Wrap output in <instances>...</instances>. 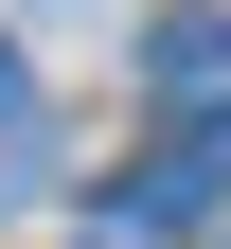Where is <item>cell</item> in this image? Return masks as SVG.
<instances>
[{
  "label": "cell",
  "instance_id": "obj_1",
  "mask_svg": "<svg viewBox=\"0 0 231 249\" xmlns=\"http://www.w3.org/2000/svg\"><path fill=\"white\" fill-rule=\"evenodd\" d=\"M213 213H231V89L160 124V160L107 178V231H124V249H178V231H213Z\"/></svg>",
  "mask_w": 231,
  "mask_h": 249
},
{
  "label": "cell",
  "instance_id": "obj_2",
  "mask_svg": "<svg viewBox=\"0 0 231 249\" xmlns=\"http://www.w3.org/2000/svg\"><path fill=\"white\" fill-rule=\"evenodd\" d=\"M142 89H160V107H213V89H231V18H213V0H178V18L142 36Z\"/></svg>",
  "mask_w": 231,
  "mask_h": 249
},
{
  "label": "cell",
  "instance_id": "obj_3",
  "mask_svg": "<svg viewBox=\"0 0 231 249\" xmlns=\"http://www.w3.org/2000/svg\"><path fill=\"white\" fill-rule=\"evenodd\" d=\"M18 160H36V53L0 36V178H18Z\"/></svg>",
  "mask_w": 231,
  "mask_h": 249
},
{
  "label": "cell",
  "instance_id": "obj_4",
  "mask_svg": "<svg viewBox=\"0 0 231 249\" xmlns=\"http://www.w3.org/2000/svg\"><path fill=\"white\" fill-rule=\"evenodd\" d=\"M107 249H124V231H107Z\"/></svg>",
  "mask_w": 231,
  "mask_h": 249
}]
</instances>
